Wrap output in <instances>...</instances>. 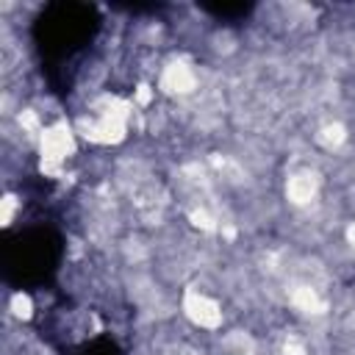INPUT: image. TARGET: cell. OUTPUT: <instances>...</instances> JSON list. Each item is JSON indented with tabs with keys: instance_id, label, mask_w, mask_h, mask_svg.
<instances>
[{
	"instance_id": "6da1fadb",
	"label": "cell",
	"mask_w": 355,
	"mask_h": 355,
	"mask_svg": "<svg viewBox=\"0 0 355 355\" xmlns=\"http://www.w3.org/2000/svg\"><path fill=\"white\" fill-rule=\"evenodd\" d=\"M97 25H100V19L92 6L53 3L39 14V19L33 25V39L44 58L67 61L94 39Z\"/></svg>"
},
{
	"instance_id": "7a4b0ae2",
	"label": "cell",
	"mask_w": 355,
	"mask_h": 355,
	"mask_svg": "<svg viewBox=\"0 0 355 355\" xmlns=\"http://www.w3.org/2000/svg\"><path fill=\"white\" fill-rule=\"evenodd\" d=\"M61 261V239L53 230H25L6 244L3 272L6 280L22 288L44 286Z\"/></svg>"
},
{
	"instance_id": "3957f363",
	"label": "cell",
	"mask_w": 355,
	"mask_h": 355,
	"mask_svg": "<svg viewBox=\"0 0 355 355\" xmlns=\"http://www.w3.org/2000/svg\"><path fill=\"white\" fill-rule=\"evenodd\" d=\"M205 14H211V17H216V19H222V22H236V19H244L250 11H252V3H230V0H225V3H202L200 6Z\"/></svg>"
},
{
	"instance_id": "277c9868",
	"label": "cell",
	"mask_w": 355,
	"mask_h": 355,
	"mask_svg": "<svg viewBox=\"0 0 355 355\" xmlns=\"http://www.w3.org/2000/svg\"><path fill=\"white\" fill-rule=\"evenodd\" d=\"M75 355H122V349L108 338H94V341L83 344Z\"/></svg>"
}]
</instances>
